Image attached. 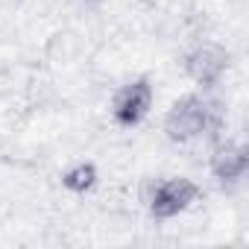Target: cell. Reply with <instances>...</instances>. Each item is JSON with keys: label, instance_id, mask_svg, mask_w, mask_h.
<instances>
[{"label": "cell", "instance_id": "6da1fadb", "mask_svg": "<svg viewBox=\"0 0 249 249\" xmlns=\"http://www.w3.org/2000/svg\"><path fill=\"white\" fill-rule=\"evenodd\" d=\"M205 129H208V103L199 97H182L164 120V132L173 141H194Z\"/></svg>", "mask_w": 249, "mask_h": 249}, {"label": "cell", "instance_id": "7a4b0ae2", "mask_svg": "<svg viewBox=\"0 0 249 249\" xmlns=\"http://www.w3.org/2000/svg\"><path fill=\"white\" fill-rule=\"evenodd\" d=\"M199 191L191 179H167V182H159L156 191L150 194V208L156 217H176L182 214L191 202H196Z\"/></svg>", "mask_w": 249, "mask_h": 249}, {"label": "cell", "instance_id": "3957f363", "mask_svg": "<svg viewBox=\"0 0 249 249\" xmlns=\"http://www.w3.org/2000/svg\"><path fill=\"white\" fill-rule=\"evenodd\" d=\"M150 103H153V88L141 79V82L123 85V88L114 94L111 111H114L117 123H123V126H132V123H138V120L150 111Z\"/></svg>", "mask_w": 249, "mask_h": 249}, {"label": "cell", "instance_id": "277c9868", "mask_svg": "<svg viewBox=\"0 0 249 249\" xmlns=\"http://www.w3.org/2000/svg\"><path fill=\"white\" fill-rule=\"evenodd\" d=\"M229 68V53L226 47L214 44V41H205L199 44L191 56H188V73L199 82V85H214Z\"/></svg>", "mask_w": 249, "mask_h": 249}, {"label": "cell", "instance_id": "5b68a950", "mask_svg": "<svg viewBox=\"0 0 249 249\" xmlns=\"http://www.w3.org/2000/svg\"><path fill=\"white\" fill-rule=\"evenodd\" d=\"M211 170L223 182L240 179L243 170H246V150L243 147H234V144H220L214 150V156H211Z\"/></svg>", "mask_w": 249, "mask_h": 249}, {"label": "cell", "instance_id": "8992f818", "mask_svg": "<svg viewBox=\"0 0 249 249\" xmlns=\"http://www.w3.org/2000/svg\"><path fill=\"white\" fill-rule=\"evenodd\" d=\"M62 182H65L68 191H73V194H85V191L94 188V182H97V170H94V164H76V167H71V170L65 173Z\"/></svg>", "mask_w": 249, "mask_h": 249}]
</instances>
